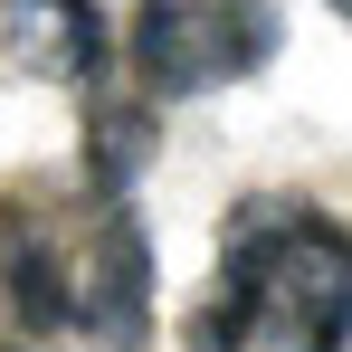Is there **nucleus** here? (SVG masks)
<instances>
[{
    "mask_svg": "<svg viewBox=\"0 0 352 352\" xmlns=\"http://www.w3.org/2000/svg\"><path fill=\"white\" fill-rule=\"evenodd\" d=\"M352 238L305 200H238L219 276L190 305V352H343Z\"/></svg>",
    "mask_w": 352,
    "mask_h": 352,
    "instance_id": "f257e3e1",
    "label": "nucleus"
},
{
    "mask_svg": "<svg viewBox=\"0 0 352 352\" xmlns=\"http://www.w3.org/2000/svg\"><path fill=\"white\" fill-rule=\"evenodd\" d=\"M276 0H133V76L153 96H210L276 58Z\"/></svg>",
    "mask_w": 352,
    "mask_h": 352,
    "instance_id": "f03ea898",
    "label": "nucleus"
},
{
    "mask_svg": "<svg viewBox=\"0 0 352 352\" xmlns=\"http://www.w3.org/2000/svg\"><path fill=\"white\" fill-rule=\"evenodd\" d=\"M76 229H86V210H58L48 181L0 190V295H10L19 333L76 324Z\"/></svg>",
    "mask_w": 352,
    "mask_h": 352,
    "instance_id": "7ed1b4c3",
    "label": "nucleus"
},
{
    "mask_svg": "<svg viewBox=\"0 0 352 352\" xmlns=\"http://www.w3.org/2000/svg\"><path fill=\"white\" fill-rule=\"evenodd\" d=\"M76 333L105 352H133L153 333V238L133 219V200L86 190V229H76Z\"/></svg>",
    "mask_w": 352,
    "mask_h": 352,
    "instance_id": "20e7f679",
    "label": "nucleus"
},
{
    "mask_svg": "<svg viewBox=\"0 0 352 352\" xmlns=\"http://www.w3.org/2000/svg\"><path fill=\"white\" fill-rule=\"evenodd\" d=\"M0 58L38 86H96L105 19H96V0H0Z\"/></svg>",
    "mask_w": 352,
    "mask_h": 352,
    "instance_id": "39448f33",
    "label": "nucleus"
},
{
    "mask_svg": "<svg viewBox=\"0 0 352 352\" xmlns=\"http://www.w3.org/2000/svg\"><path fill=\"white\" fill-rule=\"evenodd\" d=\"M143 162H153V115H143V105H115V96H105V105L86 115V190L124 200Z\"/></svg>",
    "mask_w": 352,
    "mask_h": 352,
    "instance_id": "423d86ee",
    "label": "nucleus"
},
{
    "mask_svg": "<svg viewBox=\"0 0 352 352\" xmlns=\"http://www.w3.org/2000/svg\"><path fill=\"white\" fill-rule=\"evenodd\" d=\"M324 10H333V19H352V0H324Z\"/></svg>",
    "mask_w": 352,
    "mask_h": 352,
    "instance_id": "0eeeda50",
    "label": "nucleus"
}]
</instances>
